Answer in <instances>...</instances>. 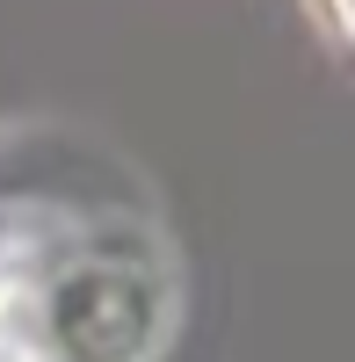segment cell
Segmentation results:
<instances>
[{
    "label": "cell",
    "instance_id": "2",
    "mask_svg": "<svg viewBox=\"0 0 355 362\" xmlns=\"http://www.w3.org/2000/svg\"><path fill=\"white\" fill-rule=\"evenodd\" d=\"M319 8L334 15V29H341V37H355V0H319Z\"/></svg>",
    "mask_w": 355,
    "mask_h": 362
},
{
    "label": "cell",
    "instance_id": "1",
    "mask_svg": "<svg viewBox=\"0 0 355 362\" xmlns=\"http://www.w3.org/2000/svg\"><path fill=\"white\" fill-rule=\"evenodd\" d=\"M167 268L124 232H51L0 254V362H153Z\"/></svg>",
    "mask_w": 355,
    "mask_h": 362
}]
</instances>
